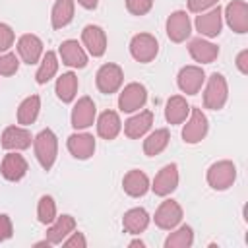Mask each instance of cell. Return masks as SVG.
I'll return each instance as SVG.
<instances>
[{"label": "cell", "mask_w": 248, "mask_h": 248, "mask_svg": "<svg viewBox=\"0 0 248 248\" xmlns=\"http://www.w3.org/2000/svg\"><path fill=\"white\" fill-rule=\"evenodd\" d=\"M19 68V58L14 52H0V76H14Z\"/></svg>", "instance_id": "35"}, {"label": "cell", "mask_w": 248, "mask_h": 248, "mask_svg": "<svg viewBox=\"0 0 248 248\" xmlns=\"http://www.w3.org/2000/svg\"><path fill=\"white\" fill-rule=\"evenodd\" d=\"M227 25L242 35V33H248V4L244 0H232L227 4L225 8V14H223Z\"/></svg>", "instance_id": "11"}, {"label": "cell", "mask_w": 248, "mask_h": 248, "mask_svg": "<svg viewBox=\"0 0 248 248\" xmlns=\"http://www.w3.org/2000/svg\"><path fill=\"white\" fill-rule=\"evenodd\" d=\"M58 54L62 58V64H66L70 68H85L87 66V52L76 39L62 41V45L58 46Z\"/></svg>", "instance_id": "19"}, {"label": "cell", "mask_w": 248, "mask_h": 248, "mask_svg": "<svg viewBox=\"0 0 248 248\" xmlns=\"http://www.w3.org/2000/svg\"><path fill=\"white\" fill-rule=\"evenodd\" d=\"M176 186H178V165H176V163H169V165H165V167L155 174L153 184H151L149 188L153 190L155 196L165 198V196L172 194V192L176 190Z\"/></svg>", "instance_id": "10"}, {"label": "cell", "mask_w": 248, "mask_h": 248, "mask_svg": "<svg viewBox=\"0 0 248 248\" xmlns=\"http://www.w3.org/2000/svg\"><path fill=\"white\" fill-rule=\"evenodd\" d=\"M17 54L25 64H37L43 56V41L33 33L21 35L17 39Z\"/></svg>", "instance_id": "18"}, {"label": "cell", "mask_w": 248, "mask_h": 248, "mask_svg": "<svg viewBox=\"0 0 248 248\" xmlns=\"http://www.w3.org/2000/svg\"><path fill=\"white\" fill-rule=\"evenodd\" d=\"M217 4H219V0H188V10L194 14H202V12L211 10Z\"/></svg>", "instance_id": "40"}, {"label": "cell", "mask_w": 248, "mask_h": 248, "mask_svg": "<svg viewBox=\"0 0 248 248\" xmlns=\"http://www.w3.org/2000/svg\"><path fill=\"white\" fill-rule=\"evenodd\" d=\"M78 4L81 8H85V10H95L97 4H99V0H78Z\"/></svg>", "instance_id": "42"}, {"label": "cell", "mask_w": 248, "mask_h": 248, "mask_svg": "<svg viewBox=\"0 0 248 248\" xmlns=\"http://www.w3.org/2000/svg\"><path fill=\"white\" fill-rule=\"evenodd\" d=\"M72 231H76V219L72 217V215H68V213H64V215H56V219L50 223V225H46V232H45V238L52 244V246H56V244H62V240L72 232Z\"/></svg>", "instance_id": "21"}, {"label": "cell", "mask_w": 248, "mask_h": 248, "mask_svg": "<svg viewBox=\"0 0 248 248\" xmlns=\"http://www.w3.org/2000/svg\"><path fill=\"white\" fill-rule=\"evenodd\" d=\"M2 147L6 151H23L31 147L33 136L25 126H8L2 132Z\"/></svg>", "instance_id": "13"}, {"label": "cell", "mask_w": 248, "mask_h": 248, "mask_svg": "<svg viewBox=\"0 0 248 248\" xmlns=\"http://www.w3.org/2000/svg\"><path fill=\"white\" fill-rule=\"evenodd\" d=\"M205 178H207V184L213 190H217V192L229 190L236 180V167H234L232 161H227V159L217 161L207 169Z\"/></svg>", "instance_id": "3"}, {"label": "cell", "mask_w": 248, "mask_h": 248, "mask_svg": "<svg viewBox=\"0 0 248 248\" xmlns=\"http://www.w3.org/2000/svg\"><path fill=\"white\" fill-rule=\"evenodd\" d=\"M130 246H132V248H136V246L143 248V246H145V242H143V240H140V238H136V240H132V242H130Z\"/></svg>", "instance_id": "43"}, {"label": "cell", "mask_w": 248, "mask_h": 248, "mask_svg": "<svg viewBox=\"0 0 248 248\" xmlns=\"http://www.w3.org/2000/svg\"><path fill=\"white\" fill-rule=\"evenodd\" d=\"M149 225V213L143 207H132L122 217V227L128 234H140Z\"/></svg>", "instance_id": "26"}, {"label": "cell", "mask_w": 248, "mask_h": 248, "mask_svg": "<svg viewBox=\"0 0 248 248\" xmlns=\"http://www.w3.org/2000/svg\"><path fill=\"white\" fill-rule=\"evenodd\" d=\"M229 99V85L223 74H211L203 91V107L209 110H221Z\"/></svg>", "instance_id": "2"}, {"label": "cell", "mask_w": 248, "mask_h": 248, "mask_svg": "<svg viewBox=\"0 0 248 248\" xmlns=\"http://www.w3.org/2000/svg\"><path fill=\"white\" fill-rule=\"evenodd\" d=\"M14 234V225H12V219L6 215V213H0V244L10 240Z\"/></svg>", "instance_id": "39"}, {"label": "cell", "mask_w": 248, "mask_h": 248, "mask_svg": "<svg viewBox=\"0 0 248 248\" xmlns=\"http://www.w3.org/2000/svg\"><path fill=\"white\" fill-rule=\"evenodd\" d=\"M33 149H35V157L39 161V165L45 170H50L56 155H58V138L50 128L41 130L35 138H33Z\"/></svg>", "instance_id": "1"}, {"label": "cell", "mask_w": 248, "mask_h": 248, "mask_svg": "<svg viewBox=\"0 0 248 248\" xmlns=\"http://www.w3.org/2000/svg\"><path fill=\"white\" fill-rule=\"evenodd\" d=\"M66 145H68V151L72 153V157H76L79 161H85L95 153V138L91 134H87V132L72 134L68 138Z\"/></svg>", "instance_id": "20"}, {"label": "cell", "mask_w": 248, "mask_h": 248, "mask_svg": "<svg viewBox=\"0 0 248 248\" xmlns=\"http://www.w3.org/2000/svg\"><path fill=\"white\" fill-rule=\"evenodd\" d=\"M74 8H76V2L74 0H56L54 6H52V12H50L52 29L66 27L74 19Z\"/></svg>", "instance_id": "28"}, {"label": "cell", "mask_w": 248, "mask_h": 248, "mask_svg": "<svg viewBox=\"0 0 248 248\" xmlns=\"http://www.w3.org/2000/svg\"><path fill=\"white\" fill-rule=\"evenodd\" d=\"M95 116H97V107H95L93 99L91 97H79L72 108L70 120H72V126L76 130H85V128L93 126Z\"/></svg>", "instance_id": "12"}, {"label": "cell", "mask_w": 248, "mask_h": 248, "mask_svg": "<svg viewBox=\"0 0 248 248\" xmlns=\"http://www.w3.org/2000/svg\"><path fill=\"white\" fill-rule=\"evenodd\" d=\"M190 114V105L182 95H172L165 105V120L169 124H182Z\"/></svg>", "instance_id": "27"}, {"label": "cell", "mask_w": 248, "mask_h": 248, "mask_svg": "<svg viewBox=\"0 0 248 248\" xmlns=\"http://www.w3.org/2000/svg\"><path fill=\"white\" fill-rule=\"evenodd\" d=\"M153 8V0H126V10L132 16H145Z\"/></svg>", "instance_id": "36"}, {"label": "cell", "mask_w": 248, "mask_h": 248, "mask_svg": "<svg viewBox=\"0 0 248 248\" xmlns=\"http://www.w3.org/2000/svg\"><path fill=\"white\" fill-rule=\"evenodd\" d=\"M176 83H178L182 93L196 95L202 89V85L205 83V72L202 70V66H184L178 72Z\"/></svg>", "instance_id": "16"}, {"label": "cell", "mask_w": 248, "mask_h": 248, "mask_svg": "<svg viewBox=\"0 0 248 248\" xmlns=\"http://www.w3.org/2000/svg\"><path fill=\"white\" fill-rule=\"evenodd\" d=\"M236 68L240 74H244V76L248 74V50L246 48L236 54Z\"/></svg>", "instance_id": "41"}, {"label": "cell", "mask_w": 248, "mask_h": 248, "mask_svg": "<svg viewBox=\"0 0 248 248\" xmlns=\"http://www.w3.org/2000/svg\"><path fill=\"white\" fill-rule=\"evenodd\" d=\"M56 72H58V56H56V52H54V50L43 52L39 70H37V74H35L37 83H39V85H45L46 81H50V79L56 76Z\"/></svg>", "instance_id": "32"}, {"label": "cell", "mask_w": 248, "mask_h": 248, "mask_svg": "<svg viewBox=\"0 0 248 248\" xmlns=\"http://www.w3.org/2000/svg\"><path fill=\"white\" fill-rule=\"evenodd\" d=\"M39 110H41V97L39 95H29L25 97L19 107H17V122L21 126H31L37 116H39Z\"/></svg>", "instance_id": "30"}, {"label": "cell", "mask_w": 248, "mask_h": 248, "mask_svg": "<svg viewBox=\"0 0 248 248\" xmlns=\"http://www.w3.org/2000/svg\"><path fill=\"white\" fill-rule=\"evenodd\" d=\"M149 178H147V174L143 172V170H140V169H132V170H128L126 174H124V180H122V188H124V192L128 194V196H132V198H141V196H145L147 194V190H149Z\"/></svg>", "instance_id": "24"}, {"label": "cell", "mask_w": 248, "mask_h": 248, "mask_svg": "<svg viewBox=\"0 0 248 248\" xmlns=\"http://www.w3.org/2000/svg\"><path fill=\"white\" fill-rule=\"evenodd\" d=\"M188 52H190V56H192L196 62H200V64H211V62L219 56V46L213 45V43L207 41V39L196 37V39L190 41Z\"/></svg>", "instance_id": "23"}, {"label": "cell", "mask_w": 248, "mask_h": 248, "mask_svg": "<svg viewBox=\"0 0 248 248\" xmlns=\"http://www.w3.org/2000/svg\"><path fill=\"white\" fill-rule=\"evenodd\" d=\"M54 91H56V97L62 101V103H72L78 95V76L74 72H66L62 74L58 79H56V85H54Z\"/></svg>", "instance_id": "29"}, {"label": "cell", "mask_w": 248, "mask_h": 248, "mask_svg": "<svg viewBox=\"0 0 248 248\" xmlns=\"http://www.w3.org/2000/svg\"><path fill=\"white\" fill-rule=\"evenodd\" d=\"M194 244V231L188 225L174 227L165 238V248H190Z\"/></svg>", "instance_id": "33"}, {"label": "cell", "mask_w": 248, "mask_h": 248, "mask_svg": "<svg viewBox=\"0 0 248 248\" xmlns=\"http://www.w3.org/2000/svg\"><path fill=\"white\" fill-rule=\"evenodd\" d=\"M159 52V43L153 35L149 33H138L132 37L130 41V54L136 62H141V64H147L151 62Z\"/></svg>", "instance_id": "7"}, {"label": "cell", "mask_w": 248, "mask_h": 248, "mask_svg": "<svg viewBox=\"0 0 248 248\" xmlns=\"http://www.w3.org/2000/svg\"><path fill=\"white\" fill-rule=\"evenodd\" d=\"M196 31L202 35V37H207V39H213L221 33L223 29V10L217 6H213L211 10L207 12H202L200 16H196Z\"/></svg>", "instance_id": "8"}, {"label": "cell", "mask_w": 248, "mask_h": 248, "mask_svg": "<svg viewBox=\"0 0 248 248\" xmlns=\"http://www.w3.org/2000/svg\"><path fill=\"white\" fill-rule=\"evenodd\" d=\"M169 141H170L169 130H167V128H159V130L151 132V134L143 140V153H145L147 157H155V155H159L161 151L167 149Z\"/></svg>", "instance_id": "31"}, {"label": "cell", "mask_w": 248, "mask_h": 248, "mask_svg": "<svg viewBox=\"0 0 248 248\" xmlns=\"http://www.w3.org/2000/svg\"><path fill=\"white\" fill-rule=\"evenodd\" d=\"M37 219L43 225H50L56 219V202L52 196H41L37 203Z\"/></svg>", "instance_id": "34"}, {"label": "cell", "mask_w": 248, "mask_h": 248, "mask_svg": "<svg viewBox=\"0 0 248 248\" xmlns=\"http://www.w3.org/2000/svg\"><path fill=\"white\" fill-rule=\"evenodd\" d=\"M122 81H124V72L118 64H103L99 70H97V76H95V83H97V89L105 95H110V93H116L120 87H122Z\"/></svg>", "instance_id": "5"}, {"label": "cell", "mask_w": 248, "mask_h": 248, "mask_svg": "<svg viewBox=\"0 0 248 248\" xmlns=\"http://www.w3.org/2000/svg\"><path fill=\"white\" fill-rule=\"evenodd\" d=\"M27 170H29V165H27L23 155H19L17 151H12V153L4 155L2 165H0V172H2V176L6 180L17 182L27 174Z\"/></svg>", "instance_id": "17"}, {"label": "cell", "mask_w": 248, "mask_h": 248, "mask_svg": "<svg viewBox=\"0 0 248 248\" xmlns=\"http://www.w3.org/2000/svg\"><path fill=\"white\" fill-rule=\"evenodd\" d=\"M16 41V33L8 23H0V52H6Z\"/></svg>", "instance_id": "37"}, {"label": "cell", "mask_w": 248, "mask_h": 248, "mask_svg": "<svg viewBox=\"0 0 248 248\" xmlns=\"http://www.w3.org/2000/svg\"><path fill=\"white\" fill-rule=\"evenodd\" d=\"M192 33L190 17L184 10H176L167 17V37L172 43H184Z\"/></svg>", "instance_id": "14"}, {"label": "cell", "mask_w": 248, "mask_h": 248, "mask_svg": "<svg viewBox=\"0 0 248 248\" xmlns=\"http://www.w3.org/2000/svg\"><path fill=\"white\" fill-rule=\"evenodd\" d=\"M62 244H64L66 248H85V246H87V240H85L83 232L72 231V232L62 240Z\"/></svg>", "instance_id": "38"}, {"label": "cell", "mask_w": 248, "mask_h": 248, "mask_svg": "<svg viewBox=\"0 0 248 248\" xmlns=\"http://www.w3.org/2000/svg\"><path fill=\"white\" fill-rule=\"evenodd\" d=\"M153 126V112L151 110H140L138 114L130 116L124 122V134L130 140H138L141 136H145Z\"/></svg>", "instance_id": "22"}, {"label": "cell", "mask_w": 248, "mask_h": 248, "mask_svg": "<svg viewBox=\"0 0 248 248\" xmlns=\"http://www.w3.org/2000/svg\"><path fill=\"white\" fill-rule=\"evenodd\" d=\"M81 43L93 58H99L107 52V33L99 25H85L81 31Z\"/></svg>", "instance_id": "15"}, {"label": "cell", "mask_w": 248, "mask_h": 248, "mask_svg": "<svg viewBox=\"0 0 248 248\" xmlns=\"http://www.w3.org/2000/svg\"><path fill=\"white\" fill-rule=\"evenodd\" d=\"M122 130V122L118 112L114 110H103L97 118V134L103 140H114Z\"/></svg>", "instance_id": "25"}, {"label": "cell", "mask_w": 248, "mask_h": 248, "mask_svg": "<svg viewBox=\"0 0 248 248\" xmlns=\"http://www.w3.org/2000/svg\"><path fill=\"white\" fill-rule=\"evenodd\" d=\"M207 130H209V122H207V116L203 114V110L190 107V118L186 120L184 128H182V140L190 145L200 143L207 136Z\"/></svg>", "instance_id": "4"}, {"label": "cell", "mask_w": 248, "mask_h": 248, "mask_svg": "<svg viewBox=\"0 0 248 248\" xmlns=\"http://www.w3.org/2000/svg\"><path fill=\"white\" fill-rule=\"evenodd\" d=\"M182 207L178 205V202H174V200H165L159 207H157V211H155V215H153V221H155V225L159 227V229H163V231H172L174 227H178L180 223H182Z\"/></svg>", "instance_id": "9"}, {"label": "cell", "mask_w": 248, "mask_h": 248, "mask_svg": "<svg viewBox=\"0 0 248 248\" xmlns=\"http://www.w3.org/2000/svg\"><path fill=\"white\" fill-rule=\"evenodd\" d=\"M145 103H147V89H145V85H141L138 81L124 85V89L118 95L120 112H136V110L143 108Z\"/></svg>", "instance_id": "6"}]
</instances>
